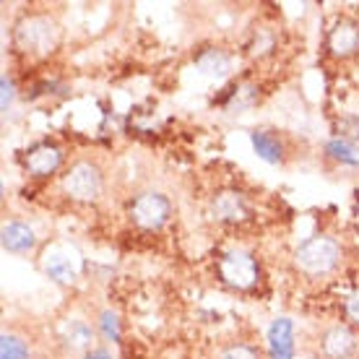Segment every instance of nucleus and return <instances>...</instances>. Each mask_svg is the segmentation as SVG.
<instances>
[{"label": "nucleus", "instance_id": "nucleus-20", "mask_svg": "<svg viewBox=\"0 0 359 359\" xmlns=\"http://www.w3.org/2000/svg\"><path fill=\"white\" fill-rule=\"evenodd\" d=\"M0 89H3V99H0V107H3V112H8L11 102H13V81H11L8 76H3V79H0Z\"/></svg>", "mask_w": 359, "mask_h": 359}, {"label": "nucleus", "instance_id": "nucleus-3", "mask_svg": "<svg viewBox=\"0 0 359 359\" xmlns=\"http://www.w3.org/2000/svg\"><path fill=\"white\" fill-rule=\"evenodd\" d=\"M339 252L341 250H339L336 240H331V237H313V240L299 245L294 261L305 273L320 276V273H328L339 263Z\"/></svg>", "mask_w": 359, "mask_h": 359}, {"label": "nucleus", "instance_id": "nucleus-21", "mask_svg": "<svg viewBox=\"0 0 359 359\" xmlns=\"http://www.w3.org/2000/svg\"><path fill=\"white\" fill-rule=\"evenodd\" d=\"M346 315H349L351 320L359 325V289L349 297V299H346Z\"/></svg>", "mask_w": 359, "mask_h": 359}, {"label": "nucleus", "instance_id": "nucleus-12", "mask_svg": "<svg viewBox=\"0 0 359 359\" xmlns=\"http://www.w3.org/2000/svg\"><path fill=\"white\" fill-rule=\"evenodd\" d=\"M45 271L47 276L55 278L57 284H73L76 281V269H73L71 258L57 250H50L45 255Z\"/></svg>", "mask_w": 359, "mask_h": 359}, {"label": "nucleus", "instance_id": "nucleus-17", "mask_svg": "<svg viewBox=\"0 0 359 359\" xmlns=\"http://www.w3.org/2000/svg\"><path fill=\"white\" fill-rule=\"evenodd\" d=\"M29 346L27 341H21L13 333H3L0 339V359H27Z\"/></svg>", "mask_w": 359, "mask_h": 359}, {"label": "nucleus", "instance_id": "nucleus-10", "mask_svg": "<svg viewBox=\"0 0 359 359\" xmlns=\"http://www.w3.org/2000/svg\"><path fill=\"white\" fill-rule=\"evenodd\" d=\"M36 245L34 229L24 222H11L3 226V248L8 252H29Z\"/></svg>", "mask_w": 359, "mask_h": 359}, {"label": "nucleus", "instance_id": "nucleus-6", "mask_svg": "<svg viewBox=\"0 0 359 359\" xmlns=\"http://www.w3.org/2000/svg\"><path fill=\"white\" fill-rule=\"evenodd\" d=\"M211 214L222 224H243V222L250 219V206H248L243 193H237V190H222L211 201Z\"/></svg>", "mask_w": 359, "mask_h": 359}, {"label": "nucleus", "instance_id": "nucleus-8", "mask_svg": "<svg viewBox=\"0 0 359 359\" xmlns=\"http://www.w3.org/2000/svg\"><path fill=\"white\" fill-rule=\"evenodd\" d=\"M266 339L273 359H294V323L289 318H276L269 325Z\"/></svg>", "mask_w": 359, "mask_h": 359}, {"label": "nucleus", "instance_id": "nucleus-22", "mask_svg": "<svg viewBox=\"0 0 359 359\" xmlns=\"http://www.w3.org/2000/svg\"><path fill=\"white\" fill-rule=\"evenodd\" d=\"M86 359H112V354H109V351H104V349H94V351H89V354H86Z\"/></svg>", "mask_w": 359, "mask_h": 359}, {"label": "nucleus", "instance_id": "nucleus-15", "mask_svg": "<svg viewBox=\"0 0 359 359\" xmlns=\"http://www.w3.org/2000/svg\"><path fill=\"white\" fill-rule=\"evenodd\" d=\"M65 341L71 349H86L94 341V331L83 320H71L65 325Z\"/></svg>", "mask_w": 359, "mask_h": 359}, {"label": "nucleus", "instance_id": "nucleus-1", "mask_svg": "<svg viewBox=\"0 0 359 359\" xmlns=\"http://www.w3.org/2000/svg\"><path fill=\"white\" fill-rule=\"evenodd\" d=\"M60 42V29L55 21L45 16L24 18L16 29V45L29 55H47L53 53Z\"/></svg>", "mask_w": 359, "mask_h": 359}, {"label": "nucleus", "instance_id": "nucleus-14", "mask_svg": "<svg viewBox=\"0 0 359 359\" xmlns=\"http://www.w3.org/2000/svg\"><path fill=\"white\" fill-rule=\"evenodd\" d=\"M196 65L201 68V73L206 76H224L229 71V57L222 50H203L196 57Z\"/></svg>", "mask_w": 359, "mask_h": 359}, {"label": "nucleus", "instance_id": "nucleus-7", "mask_svg": "<svg viewBox=\"0 0 359 359\" xmlns=\"http://www.w3.org/2000/svg\"><path fill=\"white\" fill-rule=\"evenodd\" d=\"M60 162H63V151L53 144H39L24 154V167L34 177H50L53 172H57Z\"/></svg>", "mask_w": 359, "mask_h": 359}, {"label": "nucleus", "instance_id": "nucleus-16", "mask_svg": "<svg viewBox=\"0 0 359 359\" xmlns=\"http://www.w3.org/2000/svg\"><path fill=\"white\" fill-rule=\"evenodd\" d=\"M325 154L331 156V159H336V162L341 164H349V167H359V149H354V146L349 144V141H328L325 144Z\"/></svg>", "mask_w": 359, "mask_h": 359}, {"label": "nucleus", "instance_id": "nucleus-9", "mask_svg": "<svg viewBox=\"0 0 359 359\" xmlns=\"http://www.w3.org/2000/svg\"><path fill=\"white\" fill-rule=\"evenodd\" d=\"M328 50L333 57H349L359 50V27L351 21H339L328 32Z\"/></svg>", "mask_w": 359, "mask_h": 359}, {"label": "nucleus", "instance_id": "nucleus-5", "mask_svg": "<svg viewBox=\"0 0 359 359\" xmlns=\"http://www.w3.org/2000/svg\"><path fill=\"white\" fill-rule=\"evenodd\" d=\"M63 188L76 201L91 203V201H97L102 196V175L91 162H79L73 164L68 175L63 177Z\"/></svg>", "mask_w": 359, "mask_h": 359}, {"label": "nucleus", "instance_id": "nucleus-4", "mask_svg": "<svg viewBox=\"0 0 359 359\" xmlns=\"http://www.w3.org/2000/svg\"><path fill=\"white\" fill-rule=\"evenodd\" d=\"M128 214L133 219V224L141 226V229H159L170 222L172 203L170 198L162 196V193H141V196L133 198Z\"/></svg>", "mask_w": 359, "mask_h": 359}, {"label": "nucleus", "instance_id": "nucleus-11", "mask_svg": "<svg viewBox=\"0 0 359 359\" xmlns=\"http://www.w3.org/2000/svg\"><path fill=\"white\" fill-rule=\"evenodd\" d=\"M354 333L349 328H344V325H336L331 331L323 336V351L325 357L331 359H346L354 351Z\"/></svg>", "mask_w": 359, "mask_h": 359}, {"label": "nucleus", "instance_id": "nucleus-2", "mask_svg": "<svg viewBox=\"0 0 359 359\" xmlns=\"http://www.w3.org/2000/svg\"><path fill=\"white\" fill-rule=\"evenodd\" d=\"M219 276H222V281H224L226 287L248 292V289H252L258 284L261 269H258V263H255V258H252L250 252L229 250L219 261Z\"/></svg>", "mask_w": 359, "mask_h": 359}, {"label": "nucleus", "instance_id": "nucleus-19", "mask_svg": "<svg viewBox=\"0 0 359 359\" xmlns=\"http://www.w3.org/2000/svg\"><path fill=\"white\" fill-rule=\"evenodd\" d=\"M219 359H261V357H258V351L252 349V346L234 344V346H229V349L222 351V357Z\"/></svg>", "mask_w": 359, "mask_h": 359}, {"label": "nucleus", "instance_id": "nucleus-18", "mask_svg": "<svg viewBox=\"0 0 359 359\" xmlns=\"http://www.w3.org/2000/svg\"><path fill=\"white\" fill-rule=\"evenodd\" d=\"M99 325H102V333H104L107 341H120V320H117V315L112 313V310H104V313H102Z\"/></svg>", "mask_w": 359, "mask_h": 359}, {"label": "nucleus", "instance_id": "nucleus-13", "mask_svg": "<svg viewBox=\"0 0 359 359\" xmlns=\"http://www.w3.org/2000/svg\"><path fill=\"white\" fill-rule=\"evenodd\" d=\"M250 141L255 154L261 156L263 162L269 164L281 162V144H278V138L273 133H269V130H255V133H250Z\"/></svg>", "mask_w": 359, "mask_h": 359}]
</instances>
